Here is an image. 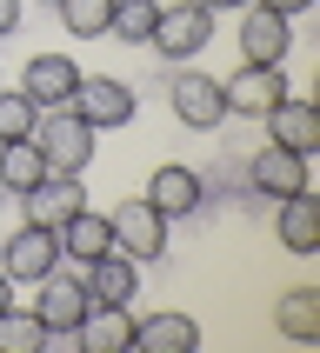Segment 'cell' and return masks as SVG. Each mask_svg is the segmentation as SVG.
I'll list each match as a JSON object with an SVG mask.
<instances>
[{"label": "cell", "instance_id": "1", "mask_svg": "<svg viewBox=\"0 0 320 353\" xmlns=\"http://www.w3.org/2000/svg\"><path fill=\"white\" fill-rule=\"evenodd\" d=\"M34 147L47 154V174H87L94 167V127L74 107H47L34 120Z\"/></svg>", "mask_w": 320, "mask_h": 353}, {"label": "cell", "instance_id": "2", "mask_svg": "<svg viewBox=\"0 0 320 353\" xmlns=\"http://www.w3.org/2000/svg\"><path fill=\"white\" fill-rule=\"evenodd\" d=\"M167 227H174V220L160 214L147 194L120 200L114 214H107V234H114V247H120L127 260H160V254H167Z\"/></svg>", "mask_w": 320, "mask_h": 353}, {"label": "cell", "instance_id": "3", "mask_svg": "<svg viewBox=\"0 0 320 353\" xmlns=\"http://www.w3.org/2000/svg\"><path fill=\"white\" fill-rule=\"evenodd\" d=\"M220 94H227V114H240V120H267L280 100L294 94V80H287V67H254V60H240L234 74L220 80Z\"/></svg>", "mask_w": 320, "mask_h": 353}, {"label": "cell", "instance_id": "4", "mask_svg": "<svg viewBox=\"0 0 320 353\" xmlns=\"http://www.w3.org/2000/svg\"><path fill=\"white\" fill-rule=\"evenodd\" d=\"M60 267V234L54 227H34V220H20L14 234L0 240V274L14 280V287H34Z\"/></svg>", "mask_w": 320, "mask_h": 353}, {"label": "cell", "instance_id": "5", "mask_svg": "<svg viewBox=\"0 0 320 353\" xmlns=\"http://www.w3.org/2000/svg\"><path fill=\"white\" fill-rule=\"evenodd\" d=\"M207 40H214V14H207L200 0H180V7H160L147 47H154L160 60H194Z\"/></svg>", "mask_w": 320, "mask_h": 353}, {"label": "cell", "instance_id": "6", "mask_svg": "<svg viewBox=\"0 0 320 353\" xmlns=\"http://www.w3.org/2000/svg\"><path fill=\"white\" fill-rule=\"evenodd\" d=\"M87 307H94V294H87V280L80 274H47V280H34V314H40V327H47V334H67L74 340V327L80 320H87Z\"/></svg>", "mask_w": 320, "mask_h": 353}, {"label": "cell", "instance_id": "7", "mask_svg": "<svg viewBox=\"0 0 320 353\" xmlns=\"http://www.w3.org/2000/svg\"><path fill=\"white\" fill-rule=\"evenodd\" d=\"M240 60H254V67H287V47H294V20L274 14V7H260L247 0L240 7Z\"/></svg>", "mask_w": 320, "mask_h": 353}, {"label": "cell", "instance_id": "8", "mask_svg": "<svg viewBox=\"0 0 320 353\" xmlns=\"http://www.w3.org/2000/svg\"><path fill=\"white\" fill-rule=\"evenodd\" d=\"M167 100H174V120L180 127H194V134H214L220 120H227V94H220L214 74H194V67H180L167 80Z\"/></svg>", "mask_w": 320, "mask_h": 353}, {"label": "cell", "instance_id": "9", "mask_svg": "<svg viewBox=\"0 0 320 353\" xmlns=\"http://www.w3.org/2000/svg\"><path fill=\"white\" fill-rule=\"evenodd\" d=\"M134 87L127 80H114V74H80V87H74V114L94 127V134H107V127H127L134 120Z\"/></svg>", "mask_w": 320, "mask_h": 353}, {"label": "cell", "instance_id": "10", "mask_svg": "<svg viewBox=\"0 0 320 353\" xmlns=\"http://www.w3.org/2000/svg\"><path fill=\"white\" fill-rule=\"evenodd\" d=\"M20 200V220H34V227H60V220H74L80 207H87V187H80V174H47L34 180Z\"/></svg>", "mask_w": 320, "mask_h": 353}, {"label": "cell", "instance_id": "11", "mask_svg": "<svg viewBox=\"0 0 320 353\" xmlns=\"http://www.w3.org/2000/svg\"><path fill=\"white\" fill-rule=\"evenodd\" d=\"M74 87H80L74 54H34L20 67V94L34 100L40 114H47V107H74Z\"/></svg>", "mask_w": 320, "mask_h": 353}, {"label": "cell", "instance_id": "12", "mask_svg": "<svg viewBox=\"0 0 320 353\" xmlns=\"http://www.w3.org/2000/svg\"><path fill=\"white\" fill-rule=\"evenodd\" d=\"M247 180H254V194L287 200V194H300V187H307V154H294V147L267 140V147L254 154V167H247Z\"/></svg>", "mask_w": 320, "mask_h": 353}, {"label": "cell", "instance_id": "13", "mask_svg": "<svg viewBox=\"0 0 320 353\" xmlns=\"http://www.w3.org/2000/svg\"><path fill=\"white\" fill-rule=\"evenodd\" d=\"M147 200H154L167 220H187V214H200V200H207V180H200L194 167L167 160V167H154V180H147Z\"/></svg>", "mask_w": 320, "mask_h": 353}, {"label": "cell", "instance_id": "14", "mask_svg": "<svg viewBox=\"0 0 320 353\" xmlns=\"http://www.w3.org/2000/svg\"><path fill=\"white\" fill-rule=\"evenodd\" d=\"M87 294L94 300H107V307H134V294H140V260H127L120 247H107V254H94L87 260Z\"/></svg>", "mask_w": 320, "mask_h": 353}, {"label": "cell", "instance_id": "15", "mask_svg": "<svg viewBox=\"0 0 320 353\" xmlns=\"http://www.w3.org/2000/svg\"><path fill=\"white\" fill-rule=\"evenodd\" d=\"M74 347H80V353H134V314H127V307L94 300V307H87V320L74 327Z\"/></svg>", "mask_w": 320, "mask_h": 353}, {"label": "cell", "instance_id": "16", "mask_svg": "<svg viewBox=\"0 0 320 353\" xmlns=\"http://www.w3.org/2000/svg\"><path fill=\"white\" fill-rule=\"evenodd\" d=\"M267 140H280V147H294V154L314 160V147H320V107L300 100V94H287L274 114H267Z\"/></svg>", "mask_w": 320, "mask_h": 353}, {"label": "cell", "instance_id": "17", "mask_svg": "<svg viewBox=\"0 0 320 353\" xmlns=\"http://www.w3.org/2000/svg\"><path fill=\"white\" fill-rule=\"evenodd\" d=\"M280 247H287V254H300V260L320 254V207H314V194H307V187L280 200Z\"/></svg>", "mask_w": 320, "mask_h": 353}, {"label": "cell", "instance_id": "18", "mask_svg": "<svg viewBox=\"0 0 320 353\" xmlns=\"http://www.w3.org/2000/svg\"><path fill=\"white\" fill-rule=\"evenodd\" d=\"M134 347H147V353H194L200 327L187 314H147V320H134Z\"/></svg>", "mask_w": 320, "mask_h": 353}, {"label": "cell", "instance_id": "19", "mask_svg": "<svg viewBox=\"0 0 320 353\" xmlns=\"http://www.w3.org/2000/svg\"><path fill=\"white\" fill-rule=\"evenodd\" d=\"M54 234H60V260H80V267H87L94 254H107V247H114V234H107V214H94V207H80L74 220H60Z\"/></svg>", "mask_w": 320, "mask_h": 353}, {"label": "cell", "instance_id": "20", "mask_svg": "<svg viewBox=\"0 0 320 353\" xmlns=\"http://www.w3.org/2000/svg\"><path fill=\"white\" fill-rule=\"evenodd\" d=\"M34 180H47V154L34 147V134L27 140H0V187H7V194H27Z\"/></svg>", "mask_w": 320, "mask_h": 353}, {"label": "cell", "instance_id": "21", "mask_svg": "<svg viewBox=\"0 0 320 353\" xmlns=\"http://www.w3.org/2000/svg\"><path fill=\"white\" fill-rule=\"evenodd\" d=\"M274 320H280L287 340H320V287H287Z\"/></svg>", "mask_w": 320, "mask_h": 353}, {"label": "cell", "instance_id": "22", "mask_svg": "<svg viewBox=\"0 0 320 353\" xmlns=\"http://www.w3.org/2000/svg\"><path fill=\"white\" fill-rule=\"evenodd\" d=\"M47 340H54V334L40 327L34 307H20V300H14V307L0 314V353H47Z\"/></svg>", "mask_w": 320, "mask_h": 353}, {"label": "cell", "instance_id": "23", "mask_svg": "<svg viewBox=\"0 0 320 353\" xmlns=\"http://www.w3.org/2000/svg\"><path fill=\"white\" fill-rule=\"evenodd\" d=\"M160 20V0H114V14H107V40H127V47H147Z\"/></svg>", "mask_w": 320, "mask_h": 353}, {"label": "cell", "instance_id": "24", "mask_svg": "<svg viewBox=\"0 0 320 353\" xmlns=\"http://www.w3.org/2000/svg\"><path fill=\"white\" fill-rule=\"evenodd\" d=\"M107 14H114V0H60V20L80 40H107Z\"/></svg>", "mask_w": 320, "mask_h": 353}, {"label": "cell", "instance_id": "25", "mask_svg": "<svg viewBox=\"0 0 320 353\" xmlns=\"http://www.w3.org/2000/svg\"><path fill=\"white\" fill-rule=\"evenodd\" d=\"M34 120H40V107L20 94V87L0 80V140H27V134H34Z\"/></svg>", "mask_w": 320, "mask_h": 353}, {"label": "cell", "instance_id": "26", "mask_svg": "<svg viewBox=\"0 0 320 353\" xmlns=\"http://www.w3.org/2000/svg\"><path fill=\"white\" fill-rule=\"evenodd\" d=\"M20 34V0H0V40Z\"/></svg>", "mask_w": 320, "mask_h": 353}, {"label": "cell", "instance_id": "27", "mask_svg": "<svg viewBox=\"0 0 320 353\" xmlns=\"http://www.w3.org/2000/svg\"><path fill=\"white\" fill-rule=\"evenodd\" d=\"M260 7H274V14H287V20H300V14H307V7H314V0H260Z\"/></svg>", "mask_w": 320, "mask_h": 353}, {"label": "cell", "instance_id": "28", "mask_svg": "<svg viewBox=\"0 0 320 353\" xmlns=\"http://www.w3.org/2000/svg\"><path fill=\"white\" fill-rule=\"evenodd\" d=\"M7 307H14V280L0 274V314H7Z\"/></svg>", "mask_w": 320, "mask_h": 353}, {"label": "cell", "instance_id": "29", "mask_svg": "<svg viewBox=\"0 0 320 353\" xmlns=\"http://www.w3.org/2000/svg\"><path fill=\"white\" fill-rule=\"evenodd\" d=\"M200 7H207V14H227V7H247V0H200Z\"/></svg>", "mask_w": 320, "mask_h": 353}, {"label": "cell", "instance_id": "30", "mask_svg": "<svg viewBox=\"0 0 320 353\" xmlns=\"http://www.w3.org/2000/svg\"><path fill=\"white\" fill-rule=\"evenodd\" d=\"M47 7H60V0H47Z\"/></svg>", "mask_w": 320, "mask_h": 353}, {"label": "cell", "instance_id": "31", "mask_svg": "<svg viewBox=\"0 0 320 353\" xmlns=\"http://www.w3.org/2000/svg\"><path fill=\"white\" fill-rule=\"evenodd\" d=\"M0 200H7V187H0Z\"/></svg>", "mask_w": 320, "mask_h": 353}]
</instances>
